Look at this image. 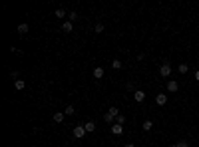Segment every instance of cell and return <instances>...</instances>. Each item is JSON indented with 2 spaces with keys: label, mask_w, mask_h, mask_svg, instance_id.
I'll use <instances>...</instances> for the list:
<instances>
[{
  "label": "cell",
  "mask_w": 199,
  "mask_h": 147,
  "mask_svg": "<svg viewBox=\"0 0 199 147\" xmlns=\"http://www.w3.org/2000/svg\"><path fill=\"white\" fill-rule=\"evenodd\" d=\"M159 74L163 76V78H169V76H171V64L169 62H163V64H161V68H159Z\"/></svg>",
  "instance_id": "cell-1"
},
{
  "label": "cell",
  "mask_w": 199,
  "mask_h": 147,
  "mask_svg": "<svg viewBox=\"0 0 199 147\" xmlns=\"http://www.w3.org/2000/svg\"><path fill=\"white\" fill-rule=\"evenodd\" d=\"M86 133H88V131H86L84 125H76V127H74V137H76V139H82Z\"/></svg>",
  "instance_id": "cell-2"
},
{
  "label": "cell",
  "mask_w": 199,
  "mask_h": 147,
  "mask_svg": "<svg viewBox=\"0 0 199 147\" xmlns=\"http://www.w3.org/2000/svg\"><path fill=\"white\" fill-rule=\"evenodd\" d=\"M133 100H136L137 103H142L143 100H146V91H143V90H136V91H133Z\"/></svg>",
  "instance_id": "cell-3"
},
{
  "label": "cell",
  "mask_w": 199,
  "mask_h": 147,
  "mask_svg": "<svg viewBox=\"0 0 199 147\" xmlns=\"http://www.w3.org/2000/svg\"><path fill=\"white\" fill-rule=\"evenodd\" d=\"M177 90H179V84H177L175 80H169L167 81V91H169V94H175Z\"/></svg>",
  "instance_id": "cell-4"
},
{
  "label": "cell",
  "mask_w": 199,
  "mask_h": 147,
  "mask_svg": "<svg viewBox=\"0 0 199 147\" xmlns=\"http://www.w3.org/2000/svg\"><path fill=\"white\" fill-rule=\"evenodd\" d=\"M155 103H157V105H165V103H167V96H165V94H157V96H155Z\"/></svg>",
  "instance_id": "cell-5"
},
{
  "label": "cell",
  "mask_w": 199,
  "mask_h": 147,
  "mask_svg": "<svg viewBox=\"0 0 199 147\" xmlns=\"http://www.w3.org/2000/svg\"><path fill=\"white\" fill-rule=\"evenodd\" d=\"M112 133H114V135H122L123 133V125L122 123H114V125H112Z\"/></svg>",
  "instance_id": "cell-6"
},
{
  "label": "cell",
  "mask_w": 199,
  "mask_h": 147,
  "mask_svg": "<svg viewBox=\"0 0 199 147\" xmlns=\"http://www.w3.org/2000/svg\"><path fill=\"white\" fill-rule=\"evenodd\" d=\"M64 119H66V113H64V111H56V113H54V121H56V123H62Z\"/></svg>",
  "instance_id": "cell-7"
},
{
  "label": "cell",
  "mask_w": 199,
  "mask_h": 147,
  "mask_svg": "<svg viewBox=\"0 0 199 147\" xmlns=\"http://www.w3.org/2000/svg\"><path fill=\"white\" fill-rule=\"evenodd\" d=\"M142 129H143V131H152V129H153V121H152V119H146L143 125H142Z\"/></svg>",
  "instance_id": "cell-8"
},
{
  "label": "cell",
  "mask_w": 199,
  "mask_h": 147,
  "mask_svg": "<svg viewBox=\"0 0 199 147\" xmlns=\"http://www.w3.org/2000/svg\"><path fill=\"white\" fill-rule=\"evenodd\" d=\"M94 78H96V80H102V78H104V68H94Z\"/></svg>",
  "instance_id": "cell-9"
},
{
  "label": "cell",
  "mask_w": 199,
  "mask_h": 147,
  "mask_svg": "<svg viewBox=\"0 0 199 147\" xmlns=\"http://www.w3.org/2000/svg\"><path fill=\"white\" fill-rule=\"evenodd\" d=\"M54 16H58V18H60V20H64V18H66V16H68V12H66V10H64V8H58L56 12H54Z\"/></svg>",
  "instance_id": "cell-10"
},
{
  "label": "cell",
  "mask_w": 199,
  "mask_h": 147,
  "mask_svg": "<svg viewBox=\"0 0 199 147\" xmlns=\"http://www.w3.org/2000/svg\"><path fill=\"white\" fill-rule=\"evenodd\" d=\"M62 30H64V32H72V30H74V24L70 22V20H66V22L62 24Z\"/></svg>",
  "instance_id": "cell-11"
},
{
  "label": "cell",
  "mask_w": 199,
  "mask_h": 147,
  "mask_svg": "<svg viewBox=\"0 0 199 147\" xmlns=\"http://www.w3.org/2000/svg\"><path fill=\"white\" fill-rule=\"evenodd\" d=\"M177 72H179V74H187V72H189V64H179V66H177Z\"/></svg>",
  "instance_id": "cell-12"
},
{
  "label": "cell",
  "mask_w": 199,
  "mask_h": 147,
  "mask_svg": "<svg viewBox=\"0 0 199 147\" xmlns=\"http://www.w3.org/2000/svg\"><path fill=\"white\" fill-rule=\"evenodd\" d=\"M14 88L18 90V91L24 90V88H26V81H24V80H16V81H14Z\"/></svg>",
  "instance_id": "cell-13"
},
{
  "label": "cell",
  "mask_w": 199,
  "mask_h": 147,
  "mask_svg": "<svg viewBox=\"0 0 199 147\" xmlns=\"http://www.w3.org/2000/svg\"><path fill=\"white\" fill-rule=\"evenodd\" d=\"M84 127H86V131H88V133H92L94 129H96V123H94V121H86Z\"/></svg>",
  "instance_id": "cell-14"
},
{
  "label": "cell",
  "mask_w": 199,
  "mask_h": 147,
  "mask_svg": "<svg viewBox=\"0 0 199 147\" xmlns=\"http://www.w3.org/2000/svg\"><path fill=\"white\" fill-rule=\"evenodd\" d=\"M16 30H18V34H26V32H28V24H26V22L18 24V28H16Z\"/></svg>",
  "instance_id": "cell-15"
},
{
  "label": "cell",
  "mask_w": 199,
  "mask_h": 147,
  "mask_svg": "<svg viewBox=\"0 0 199 147\" xmlns=\"http://www.w3.org/2000/svg\"><path fill=\"white\" fill-rule=\"evenodd\" d=\"M112 68H114V70H122L123 68V62H122V60H114V62H112Z\"/></svg>",
  "instance_id": "cell-16"
},
{
  "label": "cell",
  "mask_w": 199,
  "mask_h": 147,
  "mask_svg": "<svg viewBox=\"0 0 199 147\" xmlns=\"http://www.w3.org/2000/svg\"><path fill=\"white\" fill-rule=\"evenodd\" d=\"M107 113H110V115H112V117H117V115H120V110H117V107H116V105H112V107H110V110H107Z\"/></svg>",
  "instance_id": "cell-17"
},
{
  "label": "cell",
  "mask_w": 199,
  "mask_h": 147,
  "mask_svg": "<svg viewBox=\"0 0 199 147\" xmlns=\"http://www.w3.org/2000/svg\"><path fill=\"white\" fill-rule=\"evenodd\" d=\"M64 113H66V115H74V113H76V107H74V105H66Z\"/></svg>",
  "instance_id": "cell-18"
},
{
  "label": "cell",
  "mask_w": 199,
  "mask_h": 147,
  "mask_svg": "<svg viewBox=\"0 0 199 147\" xmlns=\"http://www.w3.org/2000/svg\"><path fill=\"white\" fill-rule=\"evenodd\" d=\"M94 32H96V34H102V32H104V24H102V22H98V24L94 26Z\"/></svg>",
  "instance_id": "cell-19"
},
{
  "label": "cell",
  "mask_w": 199,
  "mask_h": 147,
  "mask_svg": "<svg viewBox=\"0 0 199 147\" xmlns=\"http://www.w3.org/2000/svg\"><path fill=\"white\" fill-rule=\"evenodd\" d=\"M68 20H70V22L74 24V22H76V20H78V14H76V12H68Z\"/></svg>",
  "instance_id": "cell-20"
},
{
  "label": "cell",
  "mask_w": 199,
  "mask_h": 147,
  "mask_svg": "<svg viewBox=\"0 0 199 147\" xmlns=\"http://www.w3.org/2000/svg\"><path fill=\"white\" fill-rule=\"evenodd\" d=\"M116 123H122V125H123V123H126V115H123V113H120V115L116 117Z\"/></svg>",
  "instance_id": "cell-21"
},
{
  "label": "cell",
  "mask_w": 199,
  "mask_h": 147,
  "mask_svg": "<svg viewBox=\"0 0 199 147\" xmlns=\"http://www.w3.org/2000/svg\"><path fill=\"white\" fill-rule=\"evenodd\" d=\"M177 145H179V147H189V143H187V141H177Z\"/></svg>",
  "instance_id": "cell-22"
},
{
  "label": "cell",
  "mask_w": 199,
  "mask_h": 147,
  "mask_svg": "<svg viewBox=\"0 0 199 147\" xmlns=\"http://www.w3.org/2000/svg\"><path fill=\"white\" fill-rule=\"evenodd\" d=\"M195 80L199 81V70H197V72H195Z\"/></svg>",
  "instance_id": "cell-23"
},
{
  "label": "cell",
  "mask_w": 199,
  "mask_h": 147,
  "mask_svg": "<svg viewBox=\"0 0 199 147\" xmlns=\"http://www.w3.org/2000/svg\"><path fill=\"white\" fill-rule=\"evenodd\" d=\"M123 147H133V143H126V145H123Z\"/></svg>",
  "instance_id": "cell-24"
},
{
  "label": "cell",
  "mask_w": 199,
  "mask_h": 147,
  "mask_svg": "<svg viewBox=\"0 0 199 147\" xmlns=\"http://www.w3.org/2000/svg\"><path fill=\"white\" fill-rule=\"evenodd\" d=\"M169 147H179V145H177V143H171V145H169Z\"/></svg>",
  "instance_id": "cell-25"
}]
</instances>
